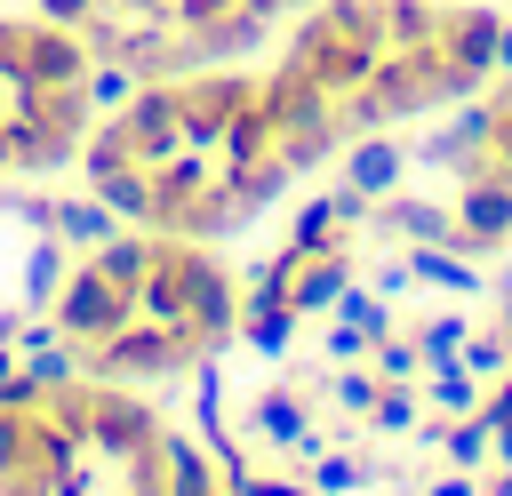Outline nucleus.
<instances>
[{
    "mask_svg": "<svg viewBox=\"0 0 512 496\" xmlns=\"http://www.w3.org/2000/svg\"><path fill=\"white\" fill-rule=\"evenodd\" d=\"M176 280H184V328L200 336V352H224L240 336V288H232V272L200 240H176Z\"/></svg>",
    "mask_w": 512,
    "mask_h": 496,
    "instance_id": "f257e3e1",
    "label": "nucleus"
},
{
    "mask_svg": "<svg viewBox=\"0 0 512 496\" xmlns=\"http://www.w3.org/2000/svg\"><path fill=\"white\" fill-rule=\"evenodd\" d=\"M200 360V336L192 328H152V320H128L96 344V376L128 384V376H184Z\"/></svg>",
    "mask_w": 512,
    "mask_h": 496,
    "instance_id": "f03ea898",
    "label": "nucleus"
},
{
    "mask_svg": "<svg viewBox=\"0 0 512 496\" xmlns=\"http://www.w3.org/2000/svg\"><path fill=\"white\" fill-rule=\"evenodd\" d=\"M48 312H56V328H64L72 344H104L112 328L136 320V296H128L120 280H104L96 264H72V272L56 280V304H48Z\"/></svg>",
    "mask_w": 512,
    "mask_h": 496,
    "instance_id": "7ed1b4c3",
    "label": "nucleus"
},
{
    "mask_svg": "<svg viewBox=\"0 0 512 496\" xmlns=\"http://www.w3.org/2000/svg\"><path fill=\"white\" fill-rule=\"evenodd\" d=\"M488 144H496V104H472V96H464V112H456V120H440V128H424L408 152H416L424 168L480 176V168H488Z\"/></svg>",
    "mask_w": 512,
    "mask_h": 496,
    "instance_id": "20e7f679",
    "label": "nucleus"
},
{
    "mask_svg": "<svg viewBox=\"0 0 512 496\" xmlns=\"http://www.w3.org/2000/svg\"><path fill=\"white\" fill-rule=\"evenodd\" d=\"M88 64H96V48L72 24H24V40H16V72L32 88H72V80H88Z\"/></svg>",
    "mask_w": 512,
    "mask_h": 496,
    "instance_id": "39448f33",
    "label": "nucleus"
},
{
    "mask_svg": "<svg viewBox=\"0 0 512 496\" xmlns=\"http://www.w3.org/2000/svg\"><path fill=\"white\" fill-rule=\"evenodd\" d=\"M120 120H128V152H136V168H160V160L184 152V96H176V88H136Z\"/></svg>",
    "mask_w": 512,
    "mask_h": 496,
    "instance_id": "423d86ee",
    "label": "nucleus"
},
{
    "mask_svg": "<svg viewBox=\"0 0 512 496\" xmlns=\"http://www.w3.org/2000/svg\"><path fill=\"white\" fill-rule=\"evenodd\" d=\"M152 432H160V416L144 400H128L120 384L88 392V448L96 456H136V448H152Z\"/></svg>",
    "mask_w": 512,
    "mask_h": 496,
    "instance_id": "0eeeda50",
    "label": "nucleus"
},
{
    "mask_svg": "<svg viewBox=\"0 0 512 496\" xmlns=\"http://www.w3.org/2000/svg\"><path fill=\"white\" fill-rule=\"evenodd\" d=\"M256 112H264V120H272V136H280V128H312V120H336V96H328V88H320L304 64H280V72L256 88Z\"/></svg>",
    "mask_w": 512,
    "mask_h": 496,
    "instance_id": "6e6552de",
    "label": "nucleus"
},
{
    "mask_svg": "<svg viewBox=\"0 0 512 496\" xmlns=\"http://www.w3.org/2000/svg\"><path fill=\"white\" fill-rule=\"evenodd\" d=\"M456 224H464L472 240H488V248H512V176H504V168L464 176V192H456Z\"/></svg>",
    "mask_w": 512,
    "mask_h": 496,
    "instance_id": "1a4fd4ad",
    "label": "nucleus"
},
{
    "mask_svg": "<svg viewBox=\"0 0 512 496\" xmlns=\"http://www.w3.org/2000/svg\"><path fill=\"white\" fill-rule=\"evenodd\" d=\"M344 280H352V248H344V240H336V248H320V256H304V264H296V280H288L296 320H328V312H336V296H344Z\"/></svg>",
    "mask_w": 512,
    "mask_h": 496,
    "instance_id": "9d476101",
    "label": "nucleus"
},
{
    "mask_svg": "<svg viewBox=\"0 0 512 496\" xmlns=\"http://www.w3.org/2000/svg\"><path fill=\"white\" fill-rule=\"evenodd\" d=\"M368 216H376V248L384 240H448L456 232V216L448 208H432V200H416V192H384V200H368Z\"/></svg>",
    "mask_w": 512,
    "mask_h": 496,
    "instance_id": "9b49d317",
    "label": "nucleus"
},
{
    "mask_svg": "<svg viewBox=\"0 0 512 496\" xmlns=\"http://www.w3.org/2000/svg\"><path fill=\"white\" fill-rule=\"evenodd\" d=\"M312 432V400L296 392V384H272V392H256V408H248V440H264V448H296Z\"/></svg>",
    "mask_w": 512,
    "mask_h": 496,
    "instance_id": "f8f14e48",
    "label": "nucleus"
},
{
    "mask_svg": "<svg viewBox=\"0 0 512 496\" xmlns=\"http://www.w3.org/2000/svg\"><path fill=\"white\" fill-rule=\"evenodd\" d=\"M496 24H504V8H448V16H440V56L488 72V64H496Z\"/></svg>",
    "mask_w": 512,
    "mask_h": 496,
    "instance_id": "ddd939ff",
    "label": "nucleus"
},
{
    "mask_svg": "<svg viewBox=\"0 0 512 496\" xmlns=\"http://www.w3.org/2000/svg\"><path fill=\"white\" fill-rule=\"evenodd\" d=\"M400 256H408V272H416L424 288H448V296H480V288H488V272H480L472 256H456L448 240H408Z\"/></svg>",
    "mask_w": 512,
    "mask_h": 496,
    "instance_id": "4468645a",
    "label": "nucleus"
},
{
    "mask_svg": "<svg viewBox=\"0 0 512 496\" xmlns=\"http://www.w3.org/2000/svg\"><path fill=\"white\" fill-rule=\"evenodd\" d=\"M480 376L464 368V352H448V360H424V376H416V400L432 408V416H472L480 408Z\"/></svg>",
    "mask_w": 512,
    "mask_h": 496,
    "instance_id": "2eb2a0df",
    "label": "nucleus"
},
{
    "mask_svg": "<svg viewBox=\"0 0 512 496\" xmlns=\"http://www.w3.org/2000/svg\"><path fill=\"white\" fill-rule=\"evenodd\" d=\"M304 480H312V496H352V488H376V480H392V464H376V456H352V448H320L312 464H304Z\"/></svg>",
    "mask_w": 512,
    "mask_h": 496,
    "instance_id": "dca6fc26",
    "label": "nucleus"
},
{
    "mask_svg": "<svg viewBox=\"0 0 512 496\" xmlns=\"http://www.w3.org/2000/svg\"><path fill=\"white\" fill-rule=\"evenodd\" d=\"M400 168H408V152H400L384 128H376V136H360V144L344 152V184H360L368 200H384V192L400 184Z\"/></svg>",
    "mask_w": 512,
    "mask_h": 496,
    "instance_id": "f3484780",
    "label": "nucleus"
},
{
    "mask_svg": "<svg viewBox=\"0 0 512 496\" xmlns=\"http://www.w3.org/2000/svg\"><path fill=\"white\" fill-rule=\"evenodd\" d=\"M56 280H64V240H56V232H32V240H24V264H16L24 312H48V304H56Z\"/></svg>",
    "mask_w": 512,
    "mask_h": 496,
    "instance_id": "a211bd4d",
    "label": "nucleus"
},
{
    "mask_svg": "<svg viewBox=\"0 0 512 496\" xmlns=\"http://www.w3.org/2000/svg\"><path fill=\"white\" fill-rule=\"evenodd\" d=\"M416 440H424L432 456H448L456 472H480V464H488V424H480V408H472V416H432Z\"/></svg>",
    "mask_w": 512,
    "mask_h": 496,
    "instance_id": "6ab92c4d",
    "label": "nucleus"
},
{
    "mask_svg": "<svg viewBox=\"0 0 512 496\" xmlns=\"http://www.w3.org/2000/svg\"><path fill=\"white\" fill-rule=\"evenodd\" d=\"M216 176L232 184L240 216H264V208L288 200V160H280V152H264V160H248V168H216Z\"/></svg>",
    "mask_w": 512,
    "mask_h": 496,
    "instance_id": "aec40b11",
    "label": "nucleus"
},
{
    "mask_svg": "<svg viewBox=\"0 0 512 496\" xmlns=\"http://www.w3.org/2000/svg\"><path fill=\"white\" fill-rule=\"evenodd\" d=\"M272 152L288 160V176H312V168H328V160L344 152V120H312V128H280V136H272Z\"/></svg>",
    "mask_w": 512,
    "mask_h": 496,
    "instance_id": "412c9836",
    "label": "nucleus"
},
{
    "mask_svg": "<svg viewBox=\"0 0 512 496\" xmlns=\"http://www.w3.org/2000/svg\"><path fill=\"white\" fill-rule=\"evenodd\" d=\"M48 232L64 240V248H96V240H112L120 232V216L88 192V200H48Z\"/></svg>",
    "mask_w": 512,
    "mask_h": 496,
    "instance_id": "4be33fe9",
    "label": "nucleus"
},
{
    "mask_svg": "<svg viewBox=\"0 0 512 496\" xmlns=\"http://www.w3.org/2000/svg\"><path fill=\"white\" fill-rule=\"evenodd\" d=\"M152 256H160V240H136V232H112V240H96V248H88V264H96L104 280H120L128 296H136V280L152 272Z\"/></svg>",
    "mask_w": 512,
    "mask_h": 496,
    "instance_id": "5701e85b",
    "label": "nucleus"
},
{
    "mask_svg": "<svg viewBox=\"0 0 512 496\" xmlns=\"http://www.w3.org/2000/svg\"><path fill=\"white\" fill-rule=\"evenodd\" d=\"M312 32H328V40H360V48H384V8H376V0H320Z\"/></svg>",
    "mask_w": 512,
    "mask_h": 496,
    "instance_id": "b1692460",
    "label": "nucleus"
},
{
    "mask_svg": "<svg viewBox=\"0 0 512 496\" xmlns=\"http://www.w3.org/2000/svg\"><path fill=\"white\" fill-rule=\"evenodd\" d=\"M96 200H104L120 224H144V232H152V168H112V176H96Z\"/></svg>",
    "mask_w": 512,
    "mask_h": 496,
    "instance_id": "393cba45",
    "label": "nucleus"
},
{
    "mask_svg": "<svg viewBox=\"0 0 512 496\" xmlns=\"http://www.w3.org/2000/svg\"><path fill=\"white\" fill-rule=\"evenodd\" d=\"M240 344L264 352V360H280L296 344V304H240Z\"/></svg>",
    "mask_w": 512,
    "mask_h": 496,
    "instance_id": "a878e982",
    "label": "nucleus"
},
{
    "mask_svg": "<svg viewBox=\"0 0 512 496\" xmlns=\"http://www.w3.org/2000/svg\"><path fill=\"white\" fill-rule=\"evenodd\" d=\"M440 0H384V48H432L440 40Z\"/></svg>",
    "mask_w": 512,
    "mask_h": 496,
    "instance_id": "bb28decb",
    "label": "nucleus"
},
{
    "mask_svg": "<svg viewBox=\"0 0 512 496\" xmlns=\"http://www.w3.org/2000/svg\"><path fill=\"white\" fill-rule=\"evenodd\" d=\"M216 152H224V168H248V160H264V152H272V120H264L256 104H240V112L224 120V144H216Z\"/></svg>",
    "mask_w": 512,
    "mask_h": 496,
    "instance_id": "cd10ccee",
    "label": "nucleus"
},
{
    "mask_svg": "<svg viewBox=\"0 0 512 496\" xmlns=\"http://www.w3.org/2000/svg\"><path fill=\"white\" fill-rule=\"evenodd\" d=\"M192 416H200V440H208V448H224V440H232V432H224V376H216V360H208V352L192 360Z\"/></svg>",
    "mask_w": 512,
    "mask_h": 496,
    "instance_id": "c85d7f7f",
    "label": "nucleus"
},
{
    "mask_svg": "<svg viewBox=\"0 0 512 496\" xmlns=\"http://www.w3.org/2000/svg\"><path fill=\"white\" fill-rule=\"evenodd\" d=\"M80 88H88V104H96V112H128V96H136L144 80H136V64H120V56H96Z\"/></svg>",
    "mask_w": 512,
    "mask_h": 496,
    "instance_id": "c756f323",
    "label": "nucleus"
},
{
    "mask_svg": "<svg viewBox=\"0 0 512 496\" xmlns=\"http://www.w3.org/2000/svg\"><path fill=\"white\" fill-rule=\"evenodd\" d=\"M336 320H352V328H360L368 344H376V336H392V304H384V296H376V288H368L360 272L344 280V296H336Z\"/></svg>",
    "mask_w": 512,
    "mask_h": 496,
    "instance_id": "7c9ffc66",
    "label": "nucleus"
},
{
    "mask_svg": "<svg viewBox=\"0 0 512 496\" xmlns=\"http://www.w3.org/2000/svg\"><path fill=\"white\" fill-rule=\"evenodd\" d=\"M376 392H384V376H376L368 360H336V368H328V400H336L344 416H368Z\"/></svg>",
    "mask_w": 512,
    "mask_h": 496,
    "instance_id": "2f4dec72",
    "label": "nucleus"
},
{
    "mask_svg": "<svg viewBox=\"0 0 512 496\" xmlns=\"http://www.w3.org/2000/svg\"><path fill=\"white\" fill-rule=\"evenodd\" d=\"M368 368H376L384 384H416V376H424V344L392 328V336H376V344H368Z\"/></svg>",
    "mask_w": 512,
    "mask_h": 496,
    "instance_id": "473e14b6",
    "label": "nucleus"
},
{
    "mask_svg": "<svg viewBox=\"0 0 512 496\" xmlns=\"http://www.w3.org/2000/svg\"><path fill=\"white\" fill-rule=\"evenodd\" d=\"M24 360V376L40 384V392H64V384H80L88 368H80V352H72V336L64 344H40V352H16Z\"/></svg>",
    "mask_w": 512,
    "mask_h": 496,
    "instance_id": "72a5a7b5",
    "label": "nucleus"
},
{
    "mask_svg": "<svg viewBox=\"0 0 512 496\" xmlns=\"http://www.w3.org/2000/svg\"><path fill=\"white\" fill-rule=\"evenodd\" d=\"M416 408H424L416 384H384L376 408H368V432H376V440H408V432H416Z\"/></svg>",
    "mask_w": 512,
    "mask_h": 496,
    "instance_id": "f704fd0d",
    "label": "nucleus"
},
{
    "mask_svg": "<svg viewBox=\"0 0 512 496\" xmlns=\"http://www.w3.org/2000/svg\"><path fill=\"white\" fill-rule=\"evenodd\" d=\"M288 240H296L304 256H320V248H336V240H344V224H336L328 192H320V200H296V224H288Z\"/></svg>",
    "mask_w": 512,
    "mask_h": 496,
    "instance_id": "c9c22d12",
    "label": "nucleus"
},
{
    "mask_svg": "<svg viewBox=\"0 0 512 496\" xmlns=\"http://www.w3.org/2000/svg\"><path fill=\"white\" fill-rule=\"evenodd\" d=\"M464 336H472V312H432V320L416 328L424 360H448V352H464Z\"/></svg>",
    "mask_w": 512,
    "mask_h": 496,
    "instance_id": "e433bc0d",
    "label": "nucleus"
},
{
    "mask_svg": "<svg viewBox=\"0 0 512 496\" xmlns=\"http://www.w3.org/2000/svg\"><path fill=\"white\" fill-rule=\"evenodd\" d=\"M320 360H328V368H336V360H368V336L328 312V320H320Z\"/></svg>",
    "mask_w": 512,
    "mask_h": 496,
    "instance_id": "4c0bfd02",
    "label": "nucleus"
},
{
    "mask_svg": "<svg viewBox=\"0 0 512 496\" xmlns=\"http://www.w3.org/2000/svg\"><path fill=\"white\" fill-rule=\"evenodd\" d=\"M464 368H472L480 384H496V376H504V328H496V336L472 328V336H464Z\"/></svg>",
    "mask_w": 512,
    "mask_h": 496,
    "instance_id": "58836bf2",
    "label": "nucleus"
},
{
    "mask_svg": "<svg viewBox=\"0 0 512 496\" xmlns=\"http://www.w3.org/2000/svg\"><path fill=\"white\" fill-rule=\"evenodd\" d=\"M32 456H24V408H0V480L8 472H24Z\"/></svg>",
    "mask_w": 512,
    "mask_h": 496,
    "instance_id": "ea45409f",
    "label": "nucleus"
},
{
    "mask_svg": "<svg viewBox=\"0 0 512 496\" xmlns=\"http://www.w3.org/2000/svg\"><path fill=\"white\" fill-rule=\"evenodd\" d=\"M368 288L392 304V296H408L416 288V272H408V256H376V272H368Z\"/></svg>",
    "mask_w": 512,
    "mask_h": 496,
    "instance_id": "a19ab883",
    "label": "nucleus"
},
{
    "mask_svg": "<svg viewBox=\"0 0 512 496\" xmlns=\"http://www.w3.org/2000/svg\"><path fill=\"white\" fill-rule=\"evenodd\" d=\"M40 400H48V392H40V384H32V376H24V360H16V376H8V384H0V408H24V416H32V408H40Z\"/></svg>",
    "mask_w": 512,
    "mask_h": 496,
    "instance_id": "79ce46f5",
    "label": "nucleus"
},
{
    "mask_svg": "<svg viewBox=\"0 0 512 496\" xmlns=\"http://www.w3.org/2000/svg\"><path fill=\"white\" fill-rule=\"evenodd\" d=\"M32 8H40V24H72V32L96 16V0H32Z\"/></svg>",
    "mask_w": 512,
    "mask_h": 496,
    "instance_id": "37998d69",
    "label": "nucleus"
},
{
    "mask_svg": "<svg viewBox=\"0 0 512 496\" xmlns=\"http://www.w3.org/2000/svg\"><path fill=\"white\" fill-rule=\"evenodd\" d=\"M488 168H504V176H512V96L496 104V144H488Z\"/></svg>",
    "mask_w": 512,
    "mask_h": 496,
    "instance_id": "c03bdc74",
    "label": "nucleus"
},
{
    "mask_svg": "<svg viewBox=\"0 0 512 496\" xmlns=\"http://www.w3.org/2000/svg\"><path fill=\"white\" fill-rule=\"evenodd\" d=\"M424 496H480V480L448 464V472H432V480H424Z\"/></svg>",
    "mask_w": 512,
    "mask_h": 496,
    "instance_id": "a18cd8bd",
    "label": "nucleus"
},
{
    "mask_svg": "<svg viewBox=\"0 0 512 496\" xmlns=\"http://www.w3.org/2000/svg\"><path fill=\"white\" fill-rule=\"evenodd\" d=\"M248 496H312V480H280V472H256Z\"/></svg>",
    "mask_w": 512,
    "mask_h": 496,
    "instance_id": "49530a36",
    "label": "nucleus"
},
{
    "mask_svg": "<svg viewBox=\"0 0 512 496\" xmlns=\"http://www.w3.org/2000/svg\"><path fill=\"white\" fill-rule=\"evenodd\" d=\"M488 72H504V80H512V16L496 24V64H488Z\"/></svg>",
    "mask_w": 512,
    "mask_h": 496,
    "instance_id": "de8ad7c7",
    "label": "nucleus"
},
{
    "mask_svg": "<svg viewBox=\"0 0 512 496\" xmlns=\"http://www.w3.org/2000/svg\"><path fill=\"white\" fill-rule=\"evenodd\" d=\"M496 328H504V336H512V272H504V280H496Z\"/></svg>",
    "mask_w": 512,
    "mask_h": 496,
    "instance_id": "09e8293b",
    "label": "nucleus"
},
{
    "mask_svg": "<svg viewBox=\"0 0 512 496\" xmlns=\"http://www.w3.org/2000/svg\"><path fill=\"white\" fill-rule=\"evenodd\" d=\"M480 496H512V464H504V472H496V480H488Z\"/></svg>",
    "mask_w": 512,
    "mask_h": 496,
    "instance_id": "8fccbe9b",
    "label": "nucleus"
},
{
    "mask_svg": "<svg viewBox=\"0 0 512 496\" xmlns=\"http://www.w3.org/2000/svg\"><path fill=\"white\" fill-rule=\"evenodd\" d=\"M504 376H512V336H504Z\"/></svg>",
    "mask_w": 512,
    "mask_h": 496,
    "instance_id": "3c124183",
    "label": "nucleus"
},
{
    "mask_svg": "<svg viewBox=\"0 0 512 496\" xmlns=\"http://www.w3.org/2000/svg\"><path fill=\"white\" fill-rule=\"evenodd\" d=\"M376 8H384V0H376Z\"/></svg>",
    "mask_w": 512,
    "mask_h": 496,
    "instance_id": "603ef678",
    "label": "nucleus"
}]
</instances>
